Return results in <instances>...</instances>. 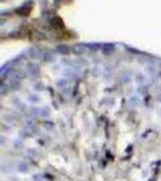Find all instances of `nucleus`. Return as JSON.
<instances>
[{
    "instance_id": "obj_1",
    "label": "nucleus",
    "mask_w": 161,
    "mask_h": 181,
    "mask_svg": "<svg viewBox=\"0 0 161 181\" xmlns=\"http://www.w3.org/2000/svg\"><path fill=\"white\" fill-rule=\"evenodd\" d=\"M26 71H27V74L30 76H37L40 72L39 65L34 63V62H29V63L26 65Z\"/></svg>"
},
{
    "instance_id": "obj_2",
    "label": "nucleus",
    "mask_w": 161,
    "mask_h": 181,
    "mask_svg": "<svg viewBox=\"0 0 161 181\" xmlns=\"http://www.w3.org/2000/svg\"><path fill=\"white\" fill-rule=\"evenodd\" d=\"M87 49H88V46L85 44H75V45H74V48H73L74 54H76V55L84 54Z\"/></svg>"
},
{
    "instance_id": "obj_3",
    "label": "nucleus",
    "mask_w": 161,
    "mask_h": 181,
    "mask_svg": "<svg viewBox=\"0 0 161 181\" xmlns=\"http://www.w3.org/2000/svg\"><path fill=\"white\" fill-rule=\"evenodd\" d=\"M56 50H57V52L59 53L60 55H68V54H70V51H71L70 47L67 46L66 44L58 45L57 47H56Z\"/></svg>"
},
{
    "instance_id": "obj_4",
    "label": "nucleus",
    "mask_w": 161,
    "mask_h": 181,
    "mask_svg": "<svg viewBox=\"0 0 161 181\" xmlns=\"http://www.w3.org/2000/svg\"><path fill=\"white\" fill-rule=\"evenodd\" d=\"M114 49H115V46H114V44H104V45L102 46V50H103V53H104L105 55H110V54H112L113 51H114Z\"/></svg>"
},
{
    "instance_id": "obj_5",
    "label": "nucleus",
    "mask_w": 161,
    "mask_h": 181,
    "mask_svg": "<svg viewBox=\"0 0 161 181\" xmlns=\"http://www.w3.org/2000/svg\"><path fill=\"white\" fill-rule=\"evenodd\" d=\"M135 80H136V82L138 83V84L143 85V84H146V83H147L148 78H147V76L144 75L143 74H138L135 76Z\"/></svg>"
},
{
    "instance_id": "obj_6",
    "label": "nucleus",
    "mask_w": 161,
    "mask_h": 181,
    "mask_svg": "<svg viewBox=\"0 0 161 181\" xmlns=\"http://www.w3.org/2000/svg\"><path fill=\"white\" fill-rule=\"evenodd\" d=\"M29 164H27L26 162H25V161H21V162L18 164V166H17V170H18L20 173H26V172H29Z\"/></svg>"
},
{
    "instance_id": "obj_7",
    "label": "nucleus",
    "mask_w": 161,
    "mask_h": 181,
    "mask_svg": "<svg viewBox=\"0 0 161 181\" xmlns=\"http://www.w3.org/2000/svg\"><path fill=\"white\" fill-rule=\"evenodd\" d=\"M27 100H29L32 104H37L40 101V96L38 94H32L29 95V97H27Z\"/></svg>"
},
{
    "instance_id": "obj_8",
    "label": "nucleus",
    "mask_w": 161,
    "mask_h": 181,
    "mask_svg": "<svg viewBox=\"0 0 161 181\" xmlns=\"http://www.w3.org/2000/svg\"><path fill=\"white\" fill-rule=\"evenodd\" d=\"M145 71L148 73L149 75H153L156 72V67L153 64H148L145 68Z\"/></svg>"
},
{
    "instance_id": "obj_9",
    "label": "nucleus",
    "mask_w": 161,
    "mask_h": 181,
    "mask_svg": "<svg viewBox=\"0 0 161 181\" xmlns=\"http://www.w3.org/2000/svg\"><path fill=\"white\" fill-rule=\"evenodd\" d=\"M56 60L55 55H53V53H46L44 55V60L46 62H54Z\"/></svg>"
},
{
    "instance_id": "obj_10",
    "label": "nucleus",
    "mask_w": 161,
    "mask_h": 181,
    "mask_svg": "<svg viewBox=\"0 0 161 181\" xmlns=\"http://www.w3.org/2000/svg\"><path fill=\"white\" fill-rule=\"evenodd\" d=\"M67 83H68V81L66 78H60L57 81V86L59 88H64L67 86Z\"/></svg>"
},
{
    "instance_id": "obj_11",
    "label": "nucleus",
    "mask_w": 161,
    "mask_h": 181,
    "mask_svg": "<svg viewBox=\"0 0 161 181\" xmlns=\"http://www.w3.org/2000/svg\"><path fill=\"white\" fill-rule=\"evenodd\" d=\"M29 55H30L31 58L36 59V58L39 57L40 53H39V50L37 49V48H32V49L30 50V52H29Z\"/></svg>"
},
{
    "instance_id": "obj_12",
    "label": "nucleus",
    "mask_w": 161,
    "mask_h": 181,
    "mask_svg": "<svg viewBox=\"0 0 161 181\" xmlns=\"http://www.w3.org/2000/svg\"><path fill=\"white\" fill-rule=\"evenodd\" d=\"M49 113H50V110H49V109L46 107V108H43L41 109V115L44 116V117H47L49 116Z\"/></svg>"
},
{
    "instance_id": "obj_13",
    "label": "nucleus",
    "mask_w": 161,
    "mask_h": 181,
    "mask_svg": "<svg viewBox=\"0 0 161 181\" xmlns=\"http://www.w3.org/2000/svg\"><path fill=\"white\" fill-rule=\"evenodd\" d=\"M0 93H1L2 95H4L8 93V85H6L5 83H2L1 88H0Z\"/></svg>"
},
{
    "instance_id": "obj_14",
    "label": "nucleus",
    "mask_w": 161,
    "mask_h": 181,
    "mask_svg": "<svg viewBox=\"0 0 161 181\" xmlns=\"http://www.w3.org/2000/svg\"><path fill=\"white\" fill-rule=\"evenodd\" d=\"M129 101H130V103L132 104V105L136 106V105H138V104L139 103V98H138V96H132Z\"/></svg>"
},
{
    "instance_id": "obj_15",
    "label": "nucleus",
    "mask_w": 161,
    "mask_h": 181,
    "mask_svg": "<svg viewBox=\"0 0 161 181\" xmlns=\"http://www.w3.org/2000/svg\"><path fill=\"white\" fill-rule=\"evenodd\" d=\"M25 126L27 127H33V126H34V122H33V120H31V119H26V120L25 121Z\"/></svg>"
},
{
    "instance_id": "obj_16",
    "label": "nucleus",
    "mask_w": 161,
    "mask_h": 181,
    "mask_svg": "<svg viewBox=\"0 0 161 181\" xmlns=\"http://www.w3.org/2000/svg\"><path fill=\"white\" fill-rule=\"evenodd\" d=\"M35 89L36 90H38V91H43V89H44V86H43V84H41V82H37L36 83V85H35Z\"/></svg>"
},
{
    "instance_id": "obj_17",
    "label": "nucleus",
    "mask_w": 161,
    "mask_h": 181,
    "mask_svg": "<svg viewBox=\"0 0 161 181\" xmlns=\"http://www.w3.org/2000/svg\"><path fill=\"white\" fill-rule=\"evenodd\" d=\"M31 112H32V114H34V115H37V114H39V113H41V110L40 109H38V108H31Z\"/></svg>"
},
{
    "instance_id": "obj_18",
    "label": "nucleus",
    "mask_w": 161,
    "mask_h": 181,
    "mask_svg": "<svg viewBox=\"0 0 161 181\" xmlns=\"http://www.w3.org/2000/svg\"><path fill=\"white\" fill-rule=\"evenodd\" d=\"M33 179H34V181H41L43 180V176L39 175V173H36V175L33 176Z\"/></svg>"
},
{
    "instance_id": "obj_19",
    "label": "nucleus",
    "mask_w": 161,
    "mask_h": 181,
    "mask_svg": "<svg viewBox=\"0 0 161 181\" xmlns=\"http://www.w3.org/2000/svg\"><path fill=\"white\" fill-rule=\"evenodd\" d=\"M21 146H22V142L21 141H15L14 142V147L15 148H19V147H21Z\"/></svg>"
},
{
    "instance_id": "obj_20",
    "label": "nucleus",
    "mask_w": 161,
    "mask_h": 181,
    "mask_svg": "<svg viewBox=\"0 0 161 181\" xmlns=\"http://www.w3.org/2000/svg\"><path fill=\"white\" fill-rule=\"evenodd\" d=\"M159 76H160V78H161V71L159 72Z\"/></svg>"
}]
</instances>
